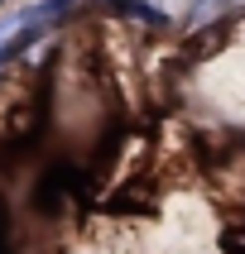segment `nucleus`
I'll return each mask as SVG.
<instances>
[{"instance_id": "f257e3e1", "label": "nucleus", "mask_w": 245, "mask_h": 254, "mask_svg": "<svg viewBox=\"0 0 245 254\" xmlns=\"http://www.w3.org/2000/svg\"><path fill=\"white\" fill-rule=\"evenodd\" d=\"M221 5H231V0H202V5H197V19H207V14L221 10Z\"/></svg>"}]
</instances>
